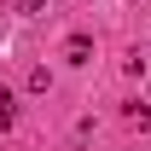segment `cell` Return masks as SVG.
Masks as SVG:
<instances>
[{
    "mask_svg": "<svg viewBox=\"0 0 151 151\" xmlns=\"http://www.w3.org/2000/svg\"><path fill=\"white\" fill-rule=\"evenodd\" d=\"M64 58H70V64H87V58H93V41H87V35H70V41H64Z\"/></svg>",
    "mask_w": 151,
    "mask_h": 151,
    "instance_id": "6da1fadb",
    "label": "cell"
},
{
    "mask_svg": "<svg viewBox=\"0 0 151 151\" xmlns=\"http://www.w3.org/2000/svg\"><path fill=\"white\" fill-rule=\"evenodd\" d=\"M18 12H29V18H35V12H47V0H18Z\"/></svg>",
    "mask_w": 151,
    "mask_h": 151,
    "instance_id": "3957f363",
    "label": "cell"
},
{
    "mask_svg": "<svg viewBox=\"0 0 151 151\" xmlns=\"http://www.w3.org/2000/svg\"><path fill=\"white\" fill-rule=\"evenodd\" d=\"M6 122H12V93L0 87V128H6Z\"/></svg>",
    "mask_w": 151,
    "mask_h": 151,
    "instance_id": "7a4b0ae2",
    "label": "cell"
}]
</instances>
